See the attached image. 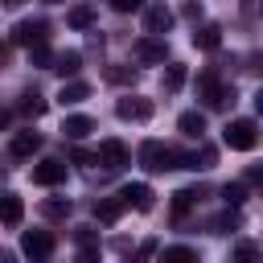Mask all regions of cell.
Listing matches in <instances>:
<instances>
[{"label":"cell","mask_w":263,"mask_h":263,"mask_svg":"<svg viewBox=\"0 0 263 263\" xmlns=\"http://www.w3.org/2000/svg\"><path fill=\"white\" fill-rule=\"evenodd\" d=\"M222 144L234 148V152H251V148L259 144V123H255V119H230V123L222 127Z\"/></svg>","instance_id":"obj_1"},{"label":"cell","mask_w":263,"mask_h":263,"mask_svg":"<svg viewBox=\"0 0 263 263\" xmlns=\"http://www.w3.org/2000/svg\"><path fill=\"white\" fill-rule=\"evenodd\" d=\"M140 164H144L148 173H168V168H177V152L164 148L160 140H144V148H140Z\"/></svg>","instance_id":"obj_2"},{"label":"cell","mask_w":263,"mask_h":263,"mask_svg":"<svg viewBox=\"0 0 263 263\" xmlns=\"http://www.w3.org/2000/svg\"><path fill=\"white\" fill-rule=\"evenodd\" d=\"M115 115L144 123V119H152V99H144V95H123V99L115 103Z\"/></svg>","instance_id":"obj_3"},{"label":"cell","mask_w":263,"mask_h":263,"mask_svg":"<svg viewBox=\"0 0 263 263\" xmlns=\"http://www.w3.org/2000/svg\"><path fill=\"white\" fill-rule=\"evenodd\" d=\"M21 251L29 259H49L53 255V234L49 230H25L21 234Z\"/></svg>","instance_id":"obj_4"},{"label":"cell","mask_w":263,"mask_h":263,"mask_svg":"<svg viewBox=\"0 0 263 263\" xmlns=\"http://www.w3.org/2000/svg\"><path fill=\"white\" fill-rule=\"evenodd\" d=\"M168 29H173V8H168V4H148V8H144V33L164 37Z\"/></svg>","instance_id":"obj_5"},{"label":"cell","mask_w":263,"mask_h":263,"mask_svg":"<svg viewBox=\"0 0 263 263\" xmlns=\"http://www.w3.org/2000/svg\"><path fill=\"white\" fill-rule=\"evenodd\" d=\"M49 37V25L45 21H16L12 25V45H37V41H45Z\"/></svg>","instance_id":"obj_6"},{"label":"cell","mask_w":263,"mask_h":263,"mask_svg":"<svg viewBox=\"0 0 263 263\" xmlns=\"http://www.w3.org/2000/svg\"><path fill=\"white\" fill-rule=\"evenodd\" d=\"M119 201H123V210H127V205H136L140 214H148V210L156 205V193H152L144 181H136V185H123V189H119Z\"/></svg>","instance_id":"obj_7"},{"label":"cell","mask_w":263,"mask_h":263,"mask_svg":"<svg viewBox=\"0 0 263 263\" xmlns=\"http://www.w3.org/2000/svg\"><path fill=\"white\" fill-rule=\"evenodd\" d=\"M132 53H136V58H140L144 66H160V62L168 58V49H164V41H156L152 33H148V37H140V41L132 45Z\"/></svg>","instance_id":"obj_8"},{"label":"cell","mask_w":263,"mask_h":263,"mask_svg":"<svg viewBox=\"0 0 263 263\" xmlns=\"http://www.w3.org/2000/svg\"><path fill=\"white\" fill-rule=\"evenodd\" d=\"M95 164H107V168L115 173V168H123V164H127V148H123L119 140H103V144H99V152H95Z\"/></svg>","instance_id":"obj_9"},{"label":"cell","mask_w":263,"mask_h":263,"mask_svg":"<svg viewBox=\"0 0 263 263\" xmlns=\"http://www.w3.org/2000/svg\"><path fill=\"white\" fill-rule=\"evenodd\" d=\"M214 164H218V152H214L210 144H201L197 152H185V156L177 152V168H193V173L201 168V173H205V168H214Z\"/></svg>","instance_id":"obj_10"},{"label":"cell","mask_w":263,"mask_h":263,"mask_svg":"<svg viewBox=\"0 0 263 263\" xmlns=\"http://www.w3.org/2000/svg\"><path fill=\"white\" fill-rule=\"evenodd\" d=\"M90 132H95V119H90V115H66V119H62V136L74 140V144L86 140Z\"/></svg>","instance_id":"obj_11"},{"label":"cell","mask_w":263,"mask_h":263,"mask_svg":"<svg viewBox=\"0 0 263 263\" xmlns=\"http://www.w3.org/2000/svg\"><path fill=\"white\" fill-rule=\"evenodd\" d=\"M33 181H37V185H62V181H66V164H62V160H41V164L33 168Z\"/></svg>","instance_id":"obj_12"},{"label":"cell","mask_w":263,"mask_h":263,"mask_svg":"<svg viewBox=\"0 0 263 263\" xmlns=\"http://www.w3.org/2000/svg\"><path fill=\"white\" fill-rule=\"evenodd\" d=\"M21 218H25V201L16 193H0V222L4 226H21Z\"/></svg>","instance_id":"obj_13"},{"label":"cell","mask_w":263,"mask_h":263,"mask_svg":"<svg viewBox=\"0 0 263 263\" xmlns=\"http://www.w3.org/2000/svg\"><path fill=\"white\" fill-rule=\"evenodd\" d=\"M49 70H58L62 78H74V74L82 70V53H78V49H66V53H58V58L49 62Z\"/></svg>","instance_id":"obj_14"},{"label":"cell","mask_w":263,"mask_h":263,"mask_svg":"<svg viewBox=\"0 0 263 263\" xmlns=\"http://www.w3.org/2000/svg\"><path fill=\"white\" fill-rule=\"evenodd\" d=\"M86 99H90V86L86 82H62V90H58V103L62 107H78Z\"/></svg>","instance_id":"obj_15"},{"label":"cell","mask_w":263,"mask_h":263,"mask_svg":"<svg viewBox=\"0 0 263 263\" xmlns=\"http://www.w3.org/2000/svg\"><path fill=\"white\" fill-rule=\"evenodd\" d=\"M193 45L197 49H218L222 45V25H201V29H193Z\"/></svg>","instance_id":"obj_16"},{"label":"cell","mask_w":263,"mask_h":263,"mask_svg":"<svg viewBox=\"0 0 263 263\" xmlns=\"http://www.w3.org/2000/svg\"><path fill=\"white\" fill-rule=\"evenodd\" d=\"M37 148H41V136H37L33 127H25V132L12 136V156H33Z\"/></svg>","instance_id":"obj_17"},{"label":"cell","mask_w":263,"mask_h":263,"mask_svg":"<svg viewBox=\"0 0 263 263\" xmlns=\"http://www.w3.org/2000/svg\"><path fill=\"white\" fill-rule=\"evenodd\" d=\"M185 78H189V70H185L181 62H168V66H164V78H160V86L173 95V90H181V86H185Z\"/></svg>","instance_id":"obj_18"},{"label":"cell","mask_w":263,"mask_h":263,"mask_svg":"<svg viewBox=\"0 0 263 263\" xmlns=\"http://www.w3.org/2000/svg\"><path fill=\"white\" fill-rule=\"evenodd\" d=\"M177 127H181V136L201 140V132H205V115H201V111H185V115L177 119Z\"/></svg>","instance_id":"obj_19"},{"label":"cell","mask_w":263,"mask_h":263,"mask_svg":"<svg viewBox=\"0 0 263 263\" xmlns=\"http://www.w3.org/2000/svg\"><path fill=\"white\" fill-rule=\"evenodd\" d=\"M119 214H123V201L119 197H99L95 201V218L99 222H119Z\"/></svg>","instance_id":"obj_20"},{"label":"cell","mask_w":263,"mask_h":263,"mask_svg":"<svg viewBox=\"0 0 263 263\" xmlns=\"http://www.w3.org/2000/svg\"><path fill=\"white\" fill-rule=\"evenodd\" d=\"M197 201H201V189H177V193H173V214L181 218V214H189Z\"/></svg>","instance_id":"obj_21"},{"label":"cell","mask_w":263,"mask_h":263,"mask_svg":"<svg viewBox=\"0 0 263 263\" xmlns=\"http://www.w3.org/2000/svg\"><path fill=\"white\" fill-rule=\"evenodd\" d=\"M66 25H70V29H90V25H95V8H90V4L70 8V12H66Z\"/></svg>","instance_id":"obj_22"},{"label":"cell","mask_w":263,"mask_h":263,"mask_svg":"<svg viewBox=\"0 0 263 263\" xmlns=\"http://www.w3.org/2000/svg\"><path fill=\"white\" fill-rule=\"evenodd\" d=\"M16 107H21V111H25V115H33V119H37V115H45V99H41V95H37V90H25V95H21V103H16Z\"/></svg>","instance_id":"obj_23"},{"label":"cell","mask_w":263,"mask_h":263,"mask_svg":"<svg viewBox=\"0 0 263 263\" xmlns=\"http://www.w3.org/2000/svg\"><path fill=\"white\" fill-rule=\"evenodd\" d=\"M210 230H214V234H230V230H238V214H234V205H230L226 214H218V218L210 222Z\"/></svg>","instance_id":"obj_24"},{"label":"cell","mask_w":263,"mask_h":263,"mask_svg":"<svg viewBox=\"0 0 263 263\" xmlns=\"http://www.w3.org/2000/svg\"><path fill=\"white\" fill-rule=\"evenodd\" d=\"M49 62H53V53L45 49V41L29 45V66H37V70H49Z\"/></svg>","instance_id":"obj_25"},{"label":"cell","mask_w":263,"mask_h":263,"mask_svg":"<svg viewBox=\"0 0 263 263\" xmlns=\"http://www.w3.org/2000/svg\"><path fill=\"white\" fill-rule=\"evenodd\" d=\"M41 214H45V218H66V214H70V197H49V201H41Z\"/></svg>","instance_id":"obj_26"},{"label":"cell","mask_w":263,"mask_h":263,"mask_svg":"<svg viewBox=\"0 0 263 263\" xmlns=\"http://www.w3.org/2000/svg\"><path fill=\"white\" fill-rule=\"evenodd\" d=\"M103 78H107V82H136V70H132V66H107Z\"/></svg>","instance_id":"obj_27"},{"label":"cell","mask_w":263,"mask_h":263,"mask_svg":"<svg viewBox=\"0 0 263 263\" xmlns=\"http://www.w3.org/2000/svg\"><path fill=\"white\" fill-rule=\"evenodd\" d=\"M222 197H226V205H234V210H238V205L247 201V185H242V181H234V185H226V189H222Z\"/></svg>","instance_id":"obj_28"},{"label":"cell","mask_w":263,"mask_h":263,"mask_svg":"<svg viewBox=\"0 0 263 263\" xmlns=\"http://www.w3.org/2000/svg\"><path fill=\"white\" fill-rule=\"evenodd\" d=\"M74 242H78V247H95V242H99V230H95V226H74Z\"/></svg>","instance_id":"obj_29"},{"label":"cell","mask_w":263,"mask_h":263,"mask_svg":"<svg viewBox=\"0 0 263 263\" xmlns=\"http://www.w3.org/2000/svg\"><path fill=\"white\" fill-rule=\"evenodd\" d=\"M164 259H177V263H185V259H197V251H193V247H168V251H164Z\"/></svg>","instance_id":"obj_30"},{"label":"cell","mask_w":263,"mask_h":263,"mask_svg":"<svg viewBox=\"0 0 263 263\" xmlns=\"http://www.w3.org/2000/svg\"><path fill=\"white\" fill-rule=\"evenodd\" d=\"M111 8L115 12H136V8H144V0H111Z\"/></svg>","instance_id":"obj_31"},{"label":"cell","mask_w":263,"mask_h":263,"mask_svg":"<svg viewBox=\"0 0 263 263\" xmlns=\"http://www.w3.org/2000/svg\"><path fill=\"white\" fill-rule=\"evenodd\" d=\"M74 164H95V152H86V148H74Z\"/></svg>","instance_id":"obj_32"},{"label":"cell","mask_w":263,"mask_h":263,"mask_svg":"<svg viewBox=\"0 0 263 263\" xmlns=\"http://www.w3.org/2000/svg\"><path fill=\"white\" fill-rule=\"evenodd\" d=\"M234 255H238V259H255V255H259V247H251V242H242V247H238Z\"/></svg>","instance_id":"obj_33"},{"label":"cell","mask_w":263,"mask_h":263,"mask_svg":"<svg viewBox=\"0 0 263 263\" xmlns=\"http://www.w3.org/2000/svg\"><path fill=\"white\" fill-rule=\"evenodd\" d=\"M181 12H185V16H189V21H197V16H201V4H193V0H189V4H185V8H181Z\"/></svg>","instance_id":"obj_34"},{"label":"cell","mask_w":263,"mask_h":263,"mask_svg":"<svg viewBox=\"0 0 263 263\" xmlns=\"http://www.w3.org/2000/svg\"><path fill=\"white\" fill-rule=\"evenodd\" d=\"M140 255L148 259V255H156V238H148V242H140Z\"/></svg>","instance_id":"obj_35"},{"label":"cell","mask_w":263,"mask_h":263,"mask_svg":"<svg viewBox=\"0 0 263 263\" xmlns=\"http://www.w3.org/2000/svg\"><path fill=\"white\" fill-rule=\"evenodd\" d=\"M4 123H8V111H0V127H4Z\"/></svg>","instance_id":"obj_36"},{"label":"cell","mask_w":263,"mask_h":263,"mask_svg":"<svg viewBox=\"0 0 263 263\" xmlns=\"http://www.w3.org/2000/svg\"><path fill=\"white\" fill-rule=\"evenodd\" d=\"M4 4H12V8H16V4H25V0H4Z\"/></svg>","instance_id":"obj_37"},{"label":"cell","mask_w":263,"mask_h":263,"mask_svg":"<svg viewBox=\"0 0 263 263\" xmlns=\"http://www.w3.org/2000/svg\"><path fill=\"white\" fill-rule=\"evenodd\" d=\"M45 4H62V0H45Z\"/></svg>","instance_id":"obj_38"},{"label":"cell","mask_w":263,"mask_h":263,"mask_svg":"<svg viewBox=\"0 0 263 263\" xmlns=\"http://www.w3.org/2000/svg\"><path fill=\"white\" fill-rule=\"evenodd\" d=\"M0 66H4V49H0Z\"/></svg>","instance_id":"obj_39"}]
</instances>
